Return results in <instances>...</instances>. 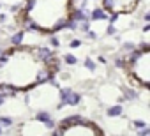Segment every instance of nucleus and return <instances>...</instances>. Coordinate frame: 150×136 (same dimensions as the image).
I'll return each instance as SVG.
<instances>
[{
    "label": "nucleus",
    "instance_id": "20e7f679",
    "mask_svg": "<svg viewBox=\"0 0 150 136\" xmlns=\"http://www.w3.org/2000/svg\"><path fill=\"white\" fill-rule=\"evenodd\" d=\"M125 69L136 85H139L141 89H148L150 85V48L141 46L136 51H132L127 58Z\"/></svg>",
    "mask_w": 150,
    "mask_h": 136
},
{
    "label": "nucleus",
    "instance_id": "7ed1b4c3",
    "mask_svg": "<svg viewBox=\"0 0 150 136\" xmlns=\"http://www.w3.org/2000/svg\"><path fill=\"white\" fill-rule=\"evenodd\" d=\"M25 94H28L27 104L35 111H51V110H57L62 103L60 89L50 81H42L32 87L30 90H27Z\"/></svg>",
    "mask_w": 150,
    "mask_h": 136
},
{
    "label": "nucleus",
    "instance_id": "423d86ee",
    "mask_svg": "<svg viewBox=\"0 0 150 136\" xmlns=\"http://www.w3.org/2000/svg\"><path fill=\"white\" fill-rule=\"evenodd\" d=\"M141 0H101L103 9L111 16H125L132 14L139 7Z\"/></svg>",
    "mask_w": 150,
    "mask_h": 136
},
{
    "label": "nucleus",
    "instance_id": "f03ea898",
    "mask_svg": "<svg viewBox=\"0 0 150 136\" xmlns=\"http://www.w3.org/2000/svg\"><path fill=\"white\" fill-rule=\"evenodd\" d=\"M20 18L28 30L51 35L72 21L74 0H27Z\"/></svg>",
    "mask_w": 150,
    "mask_h": 136
},
{
    "label": "nucleus",
    "instance_id": "39448f33",
    "mask_svg": "<svg viewBox=\"0 0 150 136\" xmlns=\"http://www.w3.org/2000/svg\"><path fill=\"white\" fill-rule=\"evenodd\" d=\"M60 136H104V131L87 118H69L57 129Z\"/></svg>",
    "mask_w": 150,
    "mask_h": 136
},
{
    "label": "nucleus",
    "instance_id": "f257e3e1",
    "mask_svg": "<svg viewBox=\"0 0 150 136\" xmlns=\"http://www.w3.org/2000/svg\"><path fill=\"white\" fill-rule=\"evenodd\" d=\"M53 71L55 64L46 51L28 44L13 46L0 55V89L27 92L48 81Z\"/></svg>",
    "mask_w": 150,
    "mask_h": 136
}]
</instances>
